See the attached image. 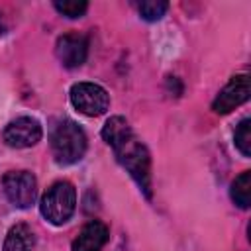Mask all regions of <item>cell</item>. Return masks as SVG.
Here are the masks:
<instances>
[{
  "mask_svg": "<svg viewBox=\"0 0 251 251\" xmlns=\"http://www.w3.org/2000/svg\"><path fill=\"white\" fill-rule=\"evenodd\" d=\"M112 149L116 153L118 163L131 175V178L137 182L143 194L151 198V157L147 147L131 133Z\"/></svg>",
  "mask_w": 251,
  "mask_h": 251,
  "instance_id": "1",
  "label": "cell"
},
{
  "mask_svg": "<svg viewBox=\"0 0 251 251\" xmlns=\"http://www.w3.org/2000/svg\"><path fill=\"white\" fill-rule=\"evenodd\" d=\"M51 153L59 165H73L86 153V135L71 120L59 122L51 131Z\"/></svg>",
  "mask_w": 251,
  "mask_h": 251,
  "instance_id": "2",
  "label": "cell"
},
{
  "mask_svg": "<svg viewBox=\"0 0 251 251\" xmlns=\"http://www.w3.org/2000/svg\"><path fill=\"white\" fill-rule=\"evenodd\" d=\"M75 208H76V190L67 180H59L51 184L39 202L41 216L53 226H63L65 222H69L71 216L75 214Z\"/></svg>",
  "mask_w": 251,
  "mask_h": 251,
  "instance_id": "3",
  "label": "cell"
},
{
  "mask_svg": "<svg viewBox=\"0 0 251 251\" xmlns=\"http://www.w3.org/2000/svg\"><path fill=\"white\" fill-rule=\"evenodd\" d=\"M71 102L73 106L84 114V116H102L108 106H110V96L108 92L100 86V84H94V82H76L71 86Z\"/></svg>",
  "mask_w": 251,
  "mask_h": 251,
  "instance_id": "4",
  "label": "cell"
},
{
  "mask_svg": "<svg viewBox=\"0 0 251 251\" xmlns=\"http://www.w3.org/2000/svg\"><path fill=\"white\" fill-rule=\"evenodd\" d=\"M6 198L16 208H29L37 196V180L29 171H10L2 178Z\"/></svg>",
  "mask_w": 251,
  "mask_h": 251,
  "instance_id": "5",
  "label": "cell"
},
{
  "mask_svg": "<svg viewBox=\"0 0 251 251\" xmlns=\"http://www.w3.org/2000/svg\"><path fill=\"white\" fill-rule=\"evenodd\" d=\"M251 92V84H249V75H235L229 78V82L220 90V94L214 98L212 102V110L216 114H229L231 110H235L237 106H241L243 102H247Z\"/></svg>",
  "mask_w": 251,
  "mask_h": 251,
  "instance_id": "6",
  "label": "cell"
},
{
  "mask_svg": "<svg viewBox=\"0 0 251 251\" xmlns=\"http://www.w3.org/2000/svg\"><path fill=\"white\" fill-rule=\"evenodd\" d=\"M41 135H43L41 124L35 118H29V116L16 118L4 129V141L10 147H16V149H24V147L35 145L41 139Z\"/></svg>",
  "mask_w": 251,
  "mask_h": 251,
  "instance_id": "7",
  "label": "cell"
},
{
  "mask_svg": "<svg viewBox=\"0 0 251 251\" xmlns=\"http://www.w3.org/2000/svg\"><path fill=\"white\" fill-rule=\"evenodd\" d=\"M55 55L61 61L63 67L67 69H76L86 61L88 55V39L86 35L73 31V33H65L57 39L55 43Z\"/></svg>",
  "mask_w": 251,
  "mask_h": 251,
  "instance_id": "8",
  "label": "cell"
},
{
  "mask_svg": "<svg viewBox=\"0 0 251 251\" xmlns=\"http://www.w3.org/2000/svg\"><path fill=\"white\" fill-rule=\"evenodd\" d=\"M110 237L108 226L100 220H90L75 237L73 251H100Z\"/></svg>",
  "mask_w": 251,
  "mask_h": 251,
  "instance_id": "9",
  "label": "cell"
},
{
  "mask_svg": "<svg viewBox=\"0 0 251 251\" xmlns=\"http://www.w3.org/2000/svg\"><path fill=\"white\" fill-rule=\"evenodd\" d=\"M33 247H35V235L29 226L16 224L10 227L4 239V251H33Z\"/></svg>",
  "mask_w": 251,
  "mask_h": 251,
  "instance_id": "10",
  "label": "cell"
},
{
  "mask_svg": "<svg viewBox=\"0 0 251 251\" xmlns=\"http://www.w3.org/2000/svg\"><path fill=\"white\" fill-rule=\"evenodd\" d=\"M131 133H133V131H131L127 120L122 118V116L110 118V120L104 124V127H102V139H104L110 147H116L118 143H122V141H124L126 137H129Z\"/></svg>",
  "mask_w": 251,
  "mask_h": 251,
  "instance_id": "11",
  "label": "cell"
},
{
  "mask_svg": "<svg viewBox=\"0 0 251 251\" xmlns=\"http://www.w3.org/2000/svg\"><path fill=\"white\" fill-rule=\"evenodd\" d=\"M231 200L239 206V208H249L251 202V173L243 171L231 184Z\"/></svg>",
  "mask_w": 251,
  "mask_h": 251,
  "instance_id": "12",
  "label": "cell"
},
{
  "mask_svg": "<svg viewBox=\"0 0 251 251\" xmlns=\"http://www.w3.org/2000/svg\"><path fill=\"white\" fill-rule=\"evenodd\" d=\"M169 10V4L163 0H145L137 4V12L143 20L147 22H157L165 16V12Z\"/></svg>",
  "mask_w": 251,
  "mask_h": 251,
  "instance_id": "13",
  "label": "cell"
},
{
  "mask_svg": "<svg viewBox=\"0 0 251 251\" xmlns=\"http://www.w3.org/2000/svg\"><path fill=\"white\" fill-rule=\"evenodd\" d=\"M233 139H235V147L239 149V153L243 157H251V120L249 118L239 122Z\"/></svg>",
  "mask_w": 251,
  "mask_h": 251,
  "instance_id": "14",
  "label": "cell"
},
{
  "mask_svg": "<svg viewBox=\"0 0 251 251\" xmlns=\"http://www.w3.org/2000/svg\"><path fill=\"white\" fill-rule=\"evenodd\" d=\"M53 6H55V10H57L59 14L67 16V18H71V20L84 16V14H86V10H88V4H86V2H82V0H63V2H61V0H57Z\"/></svg>",
  "mask_w": 251,
  "mask_h": 251,
  "instance_id": "15",
  "label": "cell"
}]
</instances>
